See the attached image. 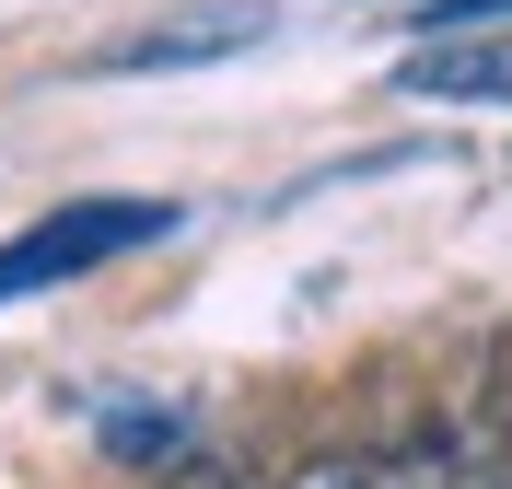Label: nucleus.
<instances>
[{
    "label": "nucleus",
    "mask_w": 512,
    "mask_h": 489,
    "mask_svg": "<svg viewBox=\"0 0 512 489\" xmlns=\"http://www.w3.org/2000/svg\"><path fill=\"white\" fill-rule=\"evenodd\" d=\"M175 222H187L175 198H70V210H47V222H24L12 245H0V303L59 292V280H94V268L140 257V245H163Z\"/></svg>",
    "instance_id": "obj_1"
},
{
    "label": "nucleus",
    "mask_w": 512,
    "mask_h": 489,
    "mask_svg": "<svg viewBox=\"0 0 512 489\" xmlns=\"http://www.w3.org/2000/svg\"><path fill=\"white\" fill-rule=\"evenodd\" d=\"M396 94L419 105H512V35H443L396 59Z\"/></svg>",
    "instance_id": "obj_2"
},
{
    "label": "nucleus",
    "mask_w": 512,
    "mask_h": 489,
    "mask_svg": "<svg viewBox=\"0 0 512 489\" xmlns=\"http://www.w3.org/2000/svg\"><path fill=\"white\" fill-rule=\"evenodd\" d=\"M268 35V12H175V24L152 35H117V47H94V70L117 82V70H198V59H233V47H256Z\"/></svg>",
    "instance_id": "obj_3"
},
{
    "label": "nucleus",
    "mask_w": 512,
    "mask_h": 489,
    "mask_svg": "<svg viewBox=\"0 0 512 489\" xmlns=\"http://www.w3.org/2000/svg\"><path fill=\"white\" fill-rule=\"evenodd\" d=\"M373 489H501V466L466 443V431H408L373 455Z\"/></svg>",
    "instance_id": "obj_4"
},
{
    "label": "nucleus",
    "mask_w": 512,
    "mask_h": 489,
    "mask_svg": "<svg viewBox=\"0 0 512 489\" xmlns=\"http://www.w3.org/2000/svg\"><path fill=\"white\" fill-rule=\"evenodd\" d=\"M443 35H512V0H431L419 12V47H443Z\"/></svg>",
    "instance_id": "obj_5"
},
{
    "label": "nucleus",
    "mask_w": 512,
    "mask_h": 489,
    "mask_svg": "<svg viewBox=\"0 0 512 489\" xmlns=\"http://www.w3.org/2000/svg\"><path fill=\"white\" fill-rule=\"evenodd\" d=\"M187 420H105V455H175Z\"/></svg>",
    "instance_id": "obj_6"
},
{
    "label": "nucleus",
    "mask_w": 512,
    "mask_h": 489,
    "mask_svg": "<svg viewBox=\"0 0 512 489\" xmlns=\"http://www.w3.org/2000/svg\"><path fill=\"white\" fill-rule=\"evenodd\" d=\"M291 489H373V455H315Z\"/></svg>",
    "instance_id": "obj_7"
},
{
    "label": "nucleus",
    "mask_w": 512,
    "mask_h": 489,
    "mask_svg": "<svg viewBox=\"0 0 512 489\" xmlns=\"http://www.w3.org/2000/svg\"><path fill=\"white\" fill-rule=\"evenodd\" d=\"M175 489H256V478H233V466H198V478H175Z\"/></svg>",
    "instance_id": "obj_8"
}]
</instances>
